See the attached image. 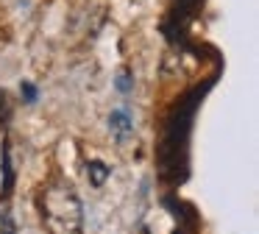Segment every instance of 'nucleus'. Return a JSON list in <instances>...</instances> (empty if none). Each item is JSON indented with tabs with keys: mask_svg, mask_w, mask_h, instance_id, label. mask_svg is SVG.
Listing matches in <instances>:
<instances>
[{
	"mask_svg": "<svg viewBox=\"0 0 259 234\" xmlns=\"http://www.w3.org/2000/svg\"><path fill=\"white\" fill-rule=\"evenodd\" d=\"M0 234H14V220L3 215V209H0Z\"/></svg>",
	"mask_w": 259,
	"mask_h": 234,
	"instance_id": "obj_4",
	"label": "nucleus"
},
{
	"mask_svg": "<svg viewBox=\"0 0 259 234\" xmlns=\"http://www.w3.org/2000/svg\"><path fill=\"white\" fill-rule=\"evenodd\" d=\"M20 92H23V98L28 100V103H34V100H36V87H34V84L25 81L23 87H20Z\"/></svg>",
	"mask_w": 259,
	"mask_h": 234,
	"instance_id": "obj_5",
	"label": "nucleus"
},
{
	"mask_svg": "<svg viewBox=\"0 0 259 234\" xmlns=\"http://www.w3.org/2000/svg\"><path fill=\"white\" fill-rule=\"evenodd\" d=\"M3 111H6V92L0 89V117H3Z\"/></svg>",
	"mask_w": 259,
	"mask_h": 234,
	"instance_id": "obj_7",
	"label": "nucleus"
},
{
	"mask_svg": "<svg viewBox=\"0 0 259 234\" xmlns=\"http://www.w3.org/2000/svg\"><path fill=\"white\" fill-rule=\"evenodd\" d=\"M109 131L114 134V139H117V142H123L125 137H131V131H134V123H131V114H128V111H123V109L112 111V114H109Z\"/></svg>",
	"mask_w": 259,
	"mask_h": 234,
	"instance_id": "obj_2",
	"label": "nucleus"
},
{
	"mask_svg": "<svg viewBox=\"0 0 259 234\" xmlns=\"http://www.w3.org/2000/svg\"><path fill=\"white\" fill-rule=\"evenodd\" d=\"M117 89H120V92H128V89H131V78L125 75V72H120V75H117Z\"/></svg>",
	"mask_w": 259,
	"mask_h": 234,
	"instance_id": "obj_6",
	"label": "nucleus"
},
{
	"mask_svg": "<svg viewBox=\"0 0 259 234\" xmlns=\"http://www.w3.org/2000/svg\"><path fill=\"white\" fill-rule=\"evenodd\" d=\"M87 176H90V181L95 184V187H101V184L109 178V167L103 165V162L92 159V162H87Z\"/></svg>",
	"mask_w": 259,
	"mask_h": 234,
	"instance_id": "obj_3",
	"label": "nucleus"
},
{
	"mask_svg": "<svg viewBox=\"0 0 259 234\" xmlns=\"http://www.w3.org/2000/svg\"><path fill=\"white\" fill-rule=\"evenodd\" d=\"M42 217L51 234H81L84 206L70 184H51L39 201Z\"/></svg>",
	"mask_w": 259,
	"mask_h": 234,
	"instance_id": "obj_1",
	"label": "nucleus"
}]
</instances>
